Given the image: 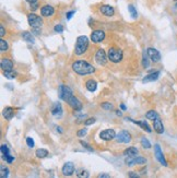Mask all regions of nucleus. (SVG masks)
I'll return each instance as SVG.
<instances>
[{
	"label": "nucleus",
	"instance_id": "412c9836",
	"mask_svg": "<svg viewBox=\"0 0 177 178\" xmlns=\"http://www.w3.org/2000/svg\"><path fill=\"white\" fill-rule=\"evenodd\" d=\"M52 115L56 118H60L63 115V106L60 103H56L52 108Z\"/></svg>",
	"mask_w": 177,
	"mask_h": 178
},
{
	"label": "nucleus",
	"instance_id": "864d4df0",
	"mask_svg": "<svg viewBox=\"0 0 177 178\" xmlns=\"http://www.w3.org/2000/svg\"><path fill=\"white\" fill-rule=\"evenodd\" d=\"M176 24H177V23H176Z\"/></svg>",
	"mask_w": 177,
	"mask_h": 178
},
{
	"label": "nucleus",
	"instance_id": "423d86ee",
	"mask_svg": "<svg viewBox=\"0 0 177 178\" xmlns=\"http://www.w3.org/2000/svg\"><path fill=\"white\" fill-rule=\"evenodd\" d=\"M127 166H133V165H144L147 164V158L142 156H127L125 160Z\"/></svg>",
	"mask_w": 177,
	"mask_h": 178
},
{
	"label": "nucleus",
	"instance_id": "72a5a7b5",
	"mask_svg": "<svg viewBox=\"0 0 177 178\" xmlns=\"http://www.w3.org/2000/svg\"><path fill=\"white\" fill-rule=\"evenodd\" d=\"M101 107L103 109H105V110H112V109L114 108V105L109 102H104L101 104Z\"/></svg>",
	"mask_w": 177,
	"mask_h": 178
},
{
	"label": "nucleus",
	"instance_id": "5701e85b",
	"mask_svg": "<svg viewBox=\"0 0 177 178\" xmlns=\"http://www.w3.org/2000/svg\"><path fill=\"white\" fill-rule=\"evenodd\" d=\"M85 87H86V90L89 92L93 93V92H95L97 89V82L95 80H93V79H90V80H87L86 82H85Z\"/></svg>",
	"mask_w": 177,
	"mask_h": 178
},
{
	"label": "nucleus",
	"instance_id": "a18cd8bd",
	"mask_svg": "<svg viewBox=\"0 0 177 178\" xmlns=\"http://www.w3.org/2000/svg\"><path fill=\"white\" fill-rule=\"evenodd\" d=\"M128 176H129V177H131V178L139 177V175H138L137 173H135V171H129V173H128Z\"/></svg>",
	"mask_w": 177,
	"mask_h": 178
},
{
	"label": "nucleus",
	"instance_id": "a211bd4d",
	"mask_svg": "<svg viewBox=\"0 0 177 178\" xmlns=\"http://www.w3.org/2000/svg\"><path fill=\"white\" fill-rule=\"evenodd\" d=\"M0 65H1L2 71H11V70H13V63L9 58H1Z\"/></svg>",
	"mask_w": 177,
	"mask_h": 178
},
{
	"label": "nucleus",
	"instance_id": "de8ad7c7",
	"mask_svg": "<svg viewBox=\"0 0 177 178\" xmlns=\"http://www.w3.org/2000/svg\"><path fill=\"white\" fill-rule=\"evenodd\" d=\"M26 2H29L30 5H34V3H38V0H25Z\"/></svg>",
	"mask_w": 177,
	"mask_h": 178
},
{
	"label": "nucleus",
	"instance_id": "f03ea898",
	"mask_svg": "<svg viewBox=\"0 0 177 178\" xmlns=\"http://www.w3.org/2000/svg\"><path fill=\"white\" fill-rule=\"evenodd\" d=\"M43 16H37L34 12H31V13L27 14V23L29 25L32 27L34 32L36 34H40L42 32V26H43Z\"/></svg>",
	"mask_w": 177,
	"mask_h": 178
},
{
	"label": "nucleus",
	"instance_id": "c85d7f7f",
	"mask_svg": "<svg viewBox=\"0 0 177 178\" xmlns=\"http://www.w3.org/2000/svg\"><path fill=\"white\" fill-rule=\"evenodd\" d=\"M8 49H9L8 42L6 40H3V38H1L0 40V51L1 53H6V51H8Z\"/></svg>",
	"mask_w": 177,
	"mask_h": 178
},
{
	"label": "nucleus",
	"instance_id": "09e8293b",
	"mask_svg": "<svg viewBox=\"0 0 177 178\" xmlns=\"http://www.w3.org/2000/svg\"><path fill=\"white\" fill-rule=\"evenodd\" d=\"M116 115L119 116V117H121V116H123V113H121V110H116Z\"/></svg>",
	"mask_w": 177,
	"mask_h": 178
},
{
	"label": "nucleus",
	"instance_id": "37998d69",
	"mask_svg": "<svg viewBox=\"0 0 177 178\" xmlns=\"http://www.w3.org/2000/svg\"><path fill=\"white\" fill-rule=\"evenodd\" d=\"M5 160H6V162H7L8 164H11V163L14 161V156H12L11 154H10V155H8L7 157L5 158Z\"/></svg>",
	"mask_w": 177,
	"mask_h": 178
},
{
	"label": "nucleus",
	"instance_id": "7ed1b4c3",
	"mask_svg": "<svg viewBox=\"0 0 177 178\" xmlns=\"http://www.w3.org/2000/svg\"><path fill=\"white\" fill-rule=\"evenodd\" d=\"M89 37L85 35L78 36L76 40V46H74V54L77 56H81L89 48Z\"/></svg>",
	"mask_w": 177,
	"mask_h": 178
},
{
	"label": "nucleus",
	"instance_id": "6ab92c4d",
	"mask_svg": "<svg viewBox=\"0 0 177 178\" xmlns=\"http://www.w3.org/2000/svg\"><path fill=\"white\" fill-rule=\"evenodd\" d=\"M161 72L160 71H151L149 74H147L143 79H142V82L143 83H148V82H153V81H156L159 79Z\"/></svg>",
	"mask_w": 177,
	"mask_h": 178
},
{
	"label": "nucleus",
	"instance_id": "49530a36",
	"mask_svg": "<svg viewBox=\"0 0 177 178\" xmlns=\"http://www.w3.org/2000/svg\"><path fill=\"white\" fill-rule=\"evenodd\" d=\"M99 178H109L110 176L109 175H107V174H100L99 176H97Z\"/></svg>",
	"mask_w": 177,
	"mask_h": 178
},
{
	"label": "nucleus",
	"instance_id": "e433bc0d",
	"mask_svg": "<svg viewBox=\"0 0 177 178\" xmlns=\"http://www.w3.org/2000/svg\"><path fill=\"white\" fill-rule=\"evenodd\" d=\"M80 144L82 145L84 149H86L87 151H90V152H94V150H93V148H91L90 145L87 144L86 142H84V141H80Z\"/></svg>",
	"mask_w": 177,
	"mask_h": 178
},
{
	"label": "nucleus",
	"instance_id": "f3484780",
	"mask_svg": "<svg viewBox=\"0 0 177 178\" xmlns=\"http://www.w3.org/2000/svg\"><path fill=\"white\" fill-rule=\"evenodd\" d=\"M125 119H126V120H129V121H131V123L136 124V125L140 126V127H141L142 129L144 130V131L149 132V134H151V132H152V129H151V127H150V126H149V124L147 123L146 120H140V121H137V120H133L132 118H129V117H126Z\"/></svg>",
	"mask_w": 177,
	"mask_h": 178
},
{
	"label": "nucleus",
	"instance_id": "6e6552de",
	"mask_svg": "<svg viewBox=\"0 0 177 178\" xmlns=\"http://www.w3.org/2000/svg\"><path fill=\"white\" fill-rule=\"evenodd\" d=\"M147 54H148L149 58H150V60L152 61V63H157L161 61V53H160L159 50H157L156 48H153V47H149V48H147Z\"/></svg>",
	"mask_w": 177,
	"mask_h": 178
},
{
	"label": "nucleus",
	"instance_id": "f704fd0d",
	"mask_svg": "<svg viewBox=\"0 0 177 178\" xmlns=\"http://www.w3.org/2000/svg\"><path fill=\"white\" fill-rule=\"evenodd\" d=\"M3 76L7 79H14L16 77V72H14L13 70H11V71H3Z\"/></svg>",
	"mask_w": 177,
	"mask_h": 178
},
{
	"label": "nucleus",
	"instance_id": "ddd939ff",
	"mask_svg": "<svg viewBox=\"0 0 177 178\" xmlns=\"http://www.w3.org/2000/svg\"><path fill=\"white\" fill-rule=\"evenodd\" d=\"M67 104L69 105L74 111H79L82 109V103H81V101L79 100L78 97H76L74 95H72L71 97L67 101Z\"/></svg>",
	"mask_w": 177,
	"mask_h": 178
},
{
	"label": "nucleus",
	"instance_id": "cd10ccee",
	"mask_svg": "<svg viewBox=\"0 0 177 178\" xmlns=\"http://www.w3.org/2000/svg\"><path fill=\"white\" fill-rule=\"evenodd\" d=\"M35 155L37 156L38 158H44L48 155V151L45 149H37L35 152Z\"/></svg>",
	"mask_w": 177,
	"mask_h": 178
},
{
	"label": "nucleus",
	"instance_id": "9d476101",
	"mask_svg": "<svg viewBox=\"0 0 177 178\" xmlns=\"http://www.w3.org/2000/svg\"><path fill=\"white\" fill-rule=\"evenodd\" d=\"M105 32L102 31V30H95V31H93L92 33H91V40H92L94 44H100V43H102L104 40H105Z\"/></svg>",
	"mask_w": 177,
	"mask_h": 178
},
{
	"label": "nucleus",
	"instance_id": "79ce46f5",
	"mask_svg": "<svg viewBox=\"0 0 177 178\" xmlns=\"http://www.w3.org/2000/svg\"><path fill=\"white\" fill-rule=\"evenodd\" d=\"M26 144L29 148H33L34 147V140L31 138V137H27L26 138Z\"/></svg>",
	"mask_w": 177,
	"mask_h": 178
},
{
	"label": "nucleus",
	"instance_id": "c9c22d12",
	"mask_svg": "<svg viewBox=\"0 0 177 178\" xmlns=\"http://www.w3.org/2000/svg\"><path fill=\"white\" fill-rule=\"evenodd\" d=\"M54 31H55V33H63L65 27H63V24H56L54 27Z\"/></svg>",
	"mask_w": 177,
	"mask_h": 178
},
{
	"label": "nucleus",
	"instance_id": "393cba45",
	"mask_svg": "<svg viewBox=\"0 0 177 178\" xmlns=\"http://www.w3.org/2000/svg\"><path fill=\"white\" fill-rule=\"evenodd\" d=\"M21 37L23 38V40H25L26 43H30V44H33V43L35 42L33 35H32V33H30V32H23V33L21 34Z\"/></svg>",
	"mask_w": 177,
	"mask_h": 178
},
{
	"label": "nucleus",
	"instance_id": "c03bdc74",
	"mask_svg": "<svg viewBox=\"0 0 177 178\" xmlns=\"http://www.w3.org/2000/svg\"><path fill=\"white\" fill-rule=\"evenodd\" d=\"M6 35V31H5V27H3V25L1 24L0 25V36L1 37H3V36Z\"/></svg>",
	"mask_w": 177,
	"mask_h": 178
},
{
	"label": "nucleus",
	"instance_id": "a878e982",
	"mask_svg": "<svg viewBox=\"0 0 177 178\" xmlns=\"http://www.w3.org/2000/svg\"><path fill=\"white\" fill-rule=\"evenodd\" d=\"M146 118L148 119V120H152L154 121L156 118H159V114H157V111H155L154 109H151V110L147 111L146 114Z\"/></svg>",
	"mask_w": 177,
	"mask_h": 178
},
{
	"label": "nucleus",
	"instance_id": "3c124183",
	"mask_svg": "<svg viewBox=\"0 0 177 178\" xmlns=\"http://www.w3.org/2000/svg\"><path fill=\"white\" fill-rule=\"evenodd\" d=\"M57 131H59L61 134V132H63V130H61V128L60 127H57Z\"/></svg>",
	"mask_w": 177,
	"mask_h": 178
},
{
	"label": "nucleus",
	"instance_id": "f8f14e48",
	"mask_svg": "<svg viewBox=\"0 0 177 178\" xmlns=\"http://www.w3.org/2000/svg\"><path fill=\"white\" fill-rule=\"evenodd\" d=\"M100 139L104 141H112L116 139V132L114 129L109 128V129H105L103 131L100 132Z\"/></svg>",
	"mask_w": 177,
	"mask_h": 178
},
{
	"label": "nucleus",
	"instance_id": "8fccbe9b",
	"mask_svg": "<svg viewBox=\"0 0 177 178\" xmlns=\"http://www.w3.org/2000/svg\"><path fill=\"white\" fill-rule=\"evenodd\" d=\"M120 108L123 109V110H126V109H127V107L125 106V104H120Z\"/></svg>",
	"mask_w": 177,
	"mask_h": 178
},
{
	"label": "nucleus",
	"instance_id": "dca6fc26",
	"mask_svg": "<svg viewBox=\"0 0 177 178\" xmlns=\"http://www.w3.org/2000/svg\"><path fill=\"white\" fill-rule=\"evenodd\" d=\"M74 164L72 162H66L61 168V173L63 176H71L74 173Z\"/></svg>",
	"mask_w": 177,
	"mask_h": 178
},
{
	"label": "nucleus",
	"instance_id": "2eb2a0df",
	"mask_svg": "<svg viewBox=\"0 0 177 178\" xmlns=\"http://www.w3.org/2000/svg\"><path fill=\"white\" fill-rule=\"evenodd\" d=\"M55 14V8L50 5H44L40 8V16L43 18H50Z\"/></svg>",
	"mask_w": 177,
	"mask_h": 178
},
{
	"label": "nucleus",
	"instance_id": "4be33fe9",
	"mask_svg": "<svg viewBox=\"0 0 177 178\" xmlns=\"http://www.w3.org/2000/svg\"><path fill=\"white\" fill-rule=\"evenodd\" d=\"M2 115H3V117L6 118V120H11L12 118L14 117V108L13 107H10V106L6 107L2 111Z\"/></svg>",
	"mask_w": 177,
	"mask_h": 178
},
{
	"label": "nucleus",
	"instance_id": "603ef678",
	"mask_svg": "<svg viewBox=\"0 0 177 178\" xmlns=\"http://www.w3.org/2000/svg\"><path fill=\"white\" fill-rule=\"evenodd\" d=\"M175 8H177V2H176V5H175Z\"/></svg>",
	"mask_w": 177,
	"mask_h": 178
},
{
	"label": "nucleus",
	"instance_id": "4c0bfd02",
	"mask_svg": "<svg viewBox=\"0 0 177 178\" xmlns=\"http://www.w3.org/2000/svg\"><path fill=\"white\" fill-rule=\"evenodd\" d=\"M86 134H87V129H86V128H83V129L78 130V132H77V136L81 138V137H84Z\"/></svg>",
	"mask_w": 177,
	"mask_h": 178
},
{
	"label": "nucleus",
	"instance_id": "bb28decb",
	"mask_svg": "<svg viewBox=\"0 0 177 178\" xmlns=\"http://www.w3.org/2000/svg\"><path fill=\"white\" fill-rule=\"evenodd\" d=\"M128 11H129V13L132 19H138V12H137V9L135 8V6L128 5Z\"/></svg>",
	"mask_w": 177,
	"mask_h": 178
},
{
	"label": "nucleus",
	"instance_id": "58836bf2",
	"mask_svg": "<svg viewBox=\"0 0 177 178\" xmlns=\"http://www.w3.org/2000/svg\"><path fill=\"white\" fill-rule=\"evenodd\" d=\"M77 175L79 176V177H89V173H87V171H84V169H81L79 173H77Z\"/></svg>",
	"mask_w": 177,
	"mask_h": 178
},
{
	"label": "nucleus",
	"instance_id": "9b49d317",
	"mask_svg": "<svg viewBox=\"0 0 177 178\" xmlns=\"http://www.w3.org/2000/svg\"><path fill=\"white\" fill-rule=\"evenodd\" d=\"M154 155H155V158L160 162V164L163 165V166H167V161H166L165 156L163 154V151H162L161 147L160 144H155L154 145Z\"/></svg>",
	"mask_w": 177,
	"mask_h": 178
},
{
	"label": "nucleus",
	"instance_id": "f257e3e1",
	"mask_svg": "<svg viewBox=\"0 0 177 178\" xmlns=\"http://www.w3.org/2000/svg\"><path fill=\"white\" fill-rule=\"evenodd\" d=\"M72 70L76 72L77 74L80 76H86V74H92L95 72V68L90 63H87L85 60H77L72 63L71 66Z\"/></svg>",
	"mask_w": 177,
	"mask_h": 178
},
{
	"label": "nucleus",
	"instance_id": "7c9ffc66",
	"mask_svg": "<svg viewBox=\"0 0 177 178\" xmlns=\"http://www.w3.org/2000/svg\"><path fill=\"white\" fill-rule=\"evenodd\" d=\"M140 142H141V145H142V148H143V149L149 150V149H151V147H152V145H151V143H150V141H149L146 137H142L141 140H140Z\"/></svg>",
	"mask_w": 177,
	"mask_h": 178
},
{
	"label": "nucleus",
	"instance_id": "4468645a",
	"mask_svg": "<svg viewBox=\"0 0 177 178\" xmlns=\"http://www.w3.org/2000/svg\"><path fill=\"white\" fill-rule=\"evenodd\" d=\"M100 12H101L104 16L112 18V16H115V8L110 5H102L101 7H100Z\"/></svg>",
	"mask_w": 177,
	"mask_h": 178
},
{
	"label": "nucleus",
	"instance_id": "a19ab883",
	"mask_svg": "<svg viewBox=\"0 0 177 178\" xmlns=\"http://www.w3.org/2000/svg\"><path fill=\"white\" fill-rule=\"evenodd\" d=\"M73 14H76V10H70V11H68L67 13H66V19L70 20V19L73 16Z\"/></svg>",
	"mask_w": 177,
	"mask_h": 178
},
{
	"label": "nucleus",
	"instance_id": "39448f33",
	"mask_svg": "<svg viewBox=\"0 0 177 178\" xmlns=\"http://www.w3.org/2000/svg\"><path fill=\"white\" fill-rule=\"evenodd\" d=\"M72 95H73V92H72V90L70 89L69 87H67V85H65V84L59 85V87H58V96H59V98H60V100L67 102V101L69 100Z\"/></svg>",
	"mask_w": 177,
	"mask_h": 178
},
{
	"label": "nucleus",
	"instance_id": "c756f323",
	"mask_svg": "<svg viewBox=\"0 0 177 178\" xmlns=\"http://www.w3.org/2000/svg\"><path fill=\"white\" fill-rule=\"evenodd\" d=\"M9 173H10V169L8 168V167L3 166V165L0 166V176H1V178H7L8 176H9Z\"/></svg>",
	"mask_w": 177,
	"mask_h": 178
},
{
	"label": "nucleus",
	"instance_id": "1a4fd4ad",
	"mask_svg": "<svg viewBox=\"0 0 177 178\" xmlns=\"http://www.w3.org/2000/svg\"><path fill=\"white\" fill-rule=\"evenodd\" d=\"M116 140L119 143H129L132 140L131 134L127 130H121L116 134Z\"/></svg>",
	"mask_w": 177,
	"mask_h": 178
},
{
	"label": "nucleus",
	"instance_id": "b1692460",
	"mask_svg": "<svg viewBox=\"0 0 177 178\" xmlns=\"http://www.w3.org/2000/svg\"><path fill=\"white\" fill-rule=\"evenodd\" d=\"M138 153H139V151H138V149L135 147H129L128 149H126L125 151H123V154H125L126 156H137Z\"/></svg>",
	"mask_w": 177,
	"mask_h": 178
},
{
	"label": "nucleus",
	"instance_id": "473e14b6",
	"mask_svg": "<svg viewBox=\"0 0 177 178\" xmlns=\"http://www.w3.org/2000/svg\"><path fill=\"white\" fill-rule=\"evenodd\" d=\"M1 154H2V158L5 160L8 155H10V150L8 148L7 144H2L1 145Z\"/></svg>",
	"mask_w": 177,
	"mask_h": 178
},
{
	"label": "nucleus",
	"instance_id": "0eeeda50",
	"mask_svg": "<svg viewBox=\"0 0 177 178\" xmlns=\"http://www.w3.org/2000/svg\"><path fill=\"white\" fill-rule=\"evenodd\" d=\"M107 60H108V57H107L106 51L104 50L103 48L97 49L96 54H95V61H96L97 65L105 66L106 63H107Z\"/></svg>",
	"mask_w": 177,
	"mask_h": 178
},
{
	"label": "nucleus",
	"instance_id": "2f4dec72",
	"mask_svg": "<svg viewBox=\"0 0 177 178\" xmlns=\"http://www.w3.org/2000/svg\"><path fill=\"white\" fill-rule=\"evenodd\" d=\"M149 59H150V58H149V56H148V54H147V51H146V53H143V57H142V66H143L144 69H148L149 66H150Z\"/></svg>",
	"mask_w": 177,
	"mask_h": 178
},
{
	"label": "nucleus",
	"instance_id": "20e7f679",
	"mask_svg": "<svg viewBox=\"0 0 177 178\" xmlns=\"http://www.w3.org/2000/svg\"><path fill=\"white\" fill-rule=\"evenodd\" d=\"M107 57H108V60H109L110 63H118L123 60V53L121 49L117 48V47H110L107 51Z\"/></svg>",
	"mask_w": 177,
	"mask_h": 178
},
{
	"label": "nucleus",
	"instance_id": "ea45409f",
	"mask_svg": "<svg viewBox=\"0 0 177 178\" xmlns=\"http://www.w3.org/2000/svg\"><path fill=\"white\" fill-rule=\"evenodd\" d=\"M95 123V118H87L86 120H84V125L85 126H91Z\"/></svg>",
	"mask_w": 177,
	"mask_h": 178
},
{
	"label": "nucleus",
	"instance_id": "aec40b11",
	"mask_svg": "<svg viewBox=\"0 0 177 178\" xmlns=\"http://www.w3.org/2000/svg\"><path fill=\"white\" fill-rule=\"evenodd\" d=\"M153 129H154V131L159 134H164V125H163V123H162L160 117L156 118V119L153 121Z\"/></svg>",
	"mask_w": 177,
	"mask_h": 178
}]
</instances>
